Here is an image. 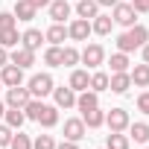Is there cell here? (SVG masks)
Returning a JSON list of instances; mask_svg holds the SVG:
<instances>
[{"mask_svg": "<svg viewBox=\"0 0 149 149\" xmlns=\"http://www.w3.org/2000/svg\"><path fill=\"white\" fill-rule=\"evenodd\" d=\"M146 41H149V29H146L143 24H134V26H129L123 35H117V50H120V53H134V50H140Z\"/></svg>", "mask_w": 149, "mask_h": 149, "instance_id": "cell-1", "label": "cell"}, {"mask_svg": "<svg viewBox=\"0 0 149 149\" xmlns=\"http://www.w3.org/2000/svg\"><path fill=\"white\" fill-rule=\"evenodd\" d=\"M53 88H56V82H53L50 73H35V76H29V82H26V91H29L35 100L50 97V94H53Z\"/></svg>", "mask_w": 149, "mask_h": 149, "instance_id": "cell-2", "label": "cell"}, {"mask_svg": "<svg viewBox=\"0 0 149 149\" xmlns=\"http://www.w3.org/2000/svg\"><path fill=\"white\" fill-rule=\"evenodd\" d=\"M79 61L85 64V70H97L100 64H105V47L102 44H88L85 50H79Z\"/></svg>", "mask_w": 149, "mask_h": 149, "instance_id": "cell-3", "label": "cell"}, {"mask_svg": "<svg viewBox=\"0 0 149 149\" xmlns=\"http://www.w3.org/2000/svg\"><path fill=\"white\" fill-rule=\"evenodd\" d=\"M111 18H114V24H120V26H126V29L137 24V12H134V6H132V3H123V0L111 9Z\"/></svg>", "mask_w": 149, "mask_h": 149, "instance_id": "cell-4", "label": "cell"}, {"mask_svg": "<svg viewBox=\"0 0 149 149\" xmlns=\"http://www.w3.org/2000/svg\"><path fill=\"white\" fill-rule=\"evenodd\" d=\"M129 111L126 108H108L105 111V126H108V132H126L129 129Z\"/></svg>", "mask_w": 149, "mask_h": 149, "instance_id": "cell-5", "label": "cell"}, {"mask_svg": "<svg viewBox=\"0 0 149 149\" xmlns=\"http://www.w3.org/2000/svg\"><path fill=\"white\" fill-rule=\"evenodd\" d=\"M32 100V94L26 91V85H15V88H6V108H24L26 102Z\"/></svg>", "mask_w": 149, "mask_h": 149, "instance_id": "cell-6", "label": "cell"}, {"mask_svg": "<svg viewBox=\"0 0 149 149\" xmlns=\"http://www.w3.org/2000/svg\"><path fill=\"white\" fill-rule=\"evenodd\" d=\"M0 82H3V88H15V85H24V67L18 64H3L0 67Z\"/></svg>", "mask_w": 149, "mask_h": 149, "instance_id": "cell-7", "label": "cell"}, {"mask_svg": "<svg viewBox=\"0 0 149 149\" xmlns=\"http://www.w3.org/2000/svg\"><path fill=\"white\" fill-rule=\"evenodd\" d=\"M88 35H91V21L88 18H73L67 24V38L70 41H88Z\"/></svg>", "mask_w": 149, "mask_h": 149, "instance_id": "cell-8", "label": "cell"}, {"mask_svg": "<svg viewBox=\"0 0 149 149\" xmlns=\"http://www.w3.org/2000/svg\"><path fill=\"white\" fill-rule=\"evenodd\" d=\"M53 100H56V108H73L76 105V91H73L70 85H56L53 88Z\"/></svg>", "mask_w": 149, "mask_h": 149, "instance_id": "cell-9", "label": "cell"}, {"mask_svg": "<svg viewBox=\"0 0 149 149\" xmlns=\"http://www.w3.org/2000/svg\"><path fill=\"white\" fill-rule=\"evenodd\" d=\"M85 134H88V126L82 123V117H67L64 120V140H76L79 143Z\"/></svg>", "mask_w": 149, "mask_h": 149, "instance_id": "cell-10", "label": "cell"}, {"mask_svg": "<svg viewBox=\"0 0 149 149\" xmlns=\"http://www.w3.org/2000/svg\"><path fill=\"white\" fill-rule=\"evenodd\" d=\"M47 12H50V21H53V24H64V21L70 18L73 6H70V0H50Z\"/></svg>", "mask_w": 149, "mask_h": 149, "instance_id": "cell-11", "label": "cell"}, {"mask_svg": "<svg viewBox=\"0 0 149 149\" xmlns=\"http://www.w3.org/2000/svg\"><path fill=\"white\" fill-rule=\"evenodd\" d=\"M9 61L12 64H18V67H24V70H29L32 64H35V50H26V47H15L12 53H9Z\"/></svg>", "mask_w": 149, "mask_h": 149, "instance_id": "cell-12", "label": "cell"}, {"mask_svg": "<svg viewBox=\"0 0 149 149\" xmlns=\"http://www.w3.org/2000/svg\"><path fill=\"white\" fill-rule=\"evenodd\" d=\"M35 123H38L41 129H56V126H58V108L44 102L41 111H38V120H35Z\"/></svg>", "mask_w": 149, "mask_h": 149, "instance_id": "cell-13", "label": "cell"}, {"mask_svg": "<svg viewBox=\"0 0 149 149\" xmlns=\"http://www.w3.org/2000/svg\"><path fill=\"white\" fill-rule=\"evenodd\" d=\"M41 44H44V32L41 29H35V26H29L26 32H21V47H26V50H41Z\"/></svg>", "mask_w": 149, "mask_h": 149, "instance_id": "cell-14", "label": "cell"}, {"mask_svg": "<svg viewBox=\"0 0 149 149\" xmlns=\"http://www.w3.org/2000/svg\"><path fill=\"white\" fill-rule=\"evenodd\" d=\"M129 76H132V85L134 88H149V64L140 61V64L129 67Z\"/></svg>", "mask_w": 149, "mask_h": 149, "instance_id": "cell-15", "label": "cell"}, {"mask_svg": "<svg viewBox=\"0 0 149 149\" xmlns=\"http://www.w3.org/2000/svg\"><path fill=\"white\" fill-rule=\"evenodd\" d=\"M129 88H132L129 70H126V73H111V76H108V91H111V94H126Z\"/></svg>", "mask_w": 149, "mask_h": 149, "instance_id": "cell-16", "label": "cell"}, {"mask_svg": "<svg viewBox=\"0 0 149 149\" xmlns=\"http://www.w3.org/2000/svg\"><path fill=\"white\" fill-rule=\"evenodd\" d=\"M67 85L76 91V94H79V91H88V85H91V73H88V70H79V67H73Z\"/></svg>", "mask_w": 149, "mask_h": 149, "instance_id": "cell-17", "label": "cell"}, {"mask_svg": "<svg viewBox=\"0 0 149 149\" xmlns=\"http://www.w3.org/2000/svg\"><path fill=\"white\" fill-rule=\"evenodd\" d=\"M44 41H47V44H56V47H64V41H67V26H64V24H53V26L44 32Z\"/></svg>", "mask_w": 149, "mask_h": 149, "instance_id": "cell-18", "label": "cell"}, {"mask_svg": "<svg viewBox=\"0 0 149 149\" xmlns=\"http://www.w3.org/2000/svg\"><path fill=\"white\" fill-rule=\"evenodd\" d=\"M97 105H100V94L97 91L88 88V91H79L76 94V108L79 111H88V108H97Z\"/></svg>", "mask_w": 149, "mask_h": 149, "instance_id": "cell-19", "label": "cell"}, {"mask_svg": "<svg viewBox=\"0 0 149 149\" xmlns=\"http://www.w3.org/2000/svg\"><path fill=\"white\" fill-rule=\"evenodd\" d=\"M82 123L88 129H100V126H105V111L100 105L97 108H88V111H82Z\"/></svg>", "mask_w": 149, "mask_h": 149, "instance_id": "cell-20", "label": "cell"}, {"mask_svg": "<svg viewBox=\"0 0 149 149\" xmlns=\"http://www.w3.org/2000/svg\"><path fill=\"white\" fill-rule=\"evenodd\" d=\"M129 140H134V143H146L149 140V123H143V120H137V123H129Z\"/></svg>", "mask_w": 149, "mask_h": 149, "instance_id": "cell-21", "label": "cell"}, {"mask_svg": "<svg viewBox=\"0 0 149 149\" xmlns=\"http://www.w3.org/2000/svg\"><path fill=\"white\" fill-rule=\"evenodd\" d=\"M97 15H100V3H97V0H76V18L94 21Z\"/></svg>", "mask_w": 149, "mask_h": 149, "instance_id": "cell-22", "label": "cell"}, {"mask_svg": "<svg viewBox=\"0 0 149 149\" xmlns=\"http://www.w3.org/2000/svg\"><path fill=\"white\" fill-rule=\"evenodd\" d=\"M12 15H15L18 21H35L38 9L29 3V0H18V3H15V9H12Z\"/></svg>", "mask_w": 149, "mask_h": 149, "instance_id": "cell-23", "label": "cell"}, {"mask_svg": "<svg viewBox=\"0 0 149 149\" xmlns=\"http://www.w3.org/2000/svg\"><path fill=\"white\" fill-rule=\"evenodd\" d=\"M111 29H114V18L111 15H97L91 21V32H97V35H111Z\"/></svg>", "mask_w": 149, "mask_h": 149, "instance_id": "cell-24", "label": "cell"}, {"mask_svg": "<svg viewBox=\"0 0 149 149\" xmlns=\"http://www.w3.org/2000/svg\"><path fill=\"white\" fill-rule=\"evenodd\" d=\"M3 117H6V126H9V129H15V132H18V129L26 123L24 108H6V114H3Z\"/></svg>", "mask_w": 149, "mask_h": 149, "instance_id": "cell-25", "label": "cell"}, {"mask_svg": "<svg viewBox=\"0 0 149 149\" xmlns=\"http://www.w3.org/2000/svg\"><path fill=\"white\" fill-rule=\"evenodd\" d=\"M129 134H123V132H108V137H105V149H129Z\"/></svg>", "mask_w": 149, "mask_h": 149, "instance_id": "cell-26", "label": "cell"}, {"mask_svg": "<svg viewBox=\"0 0 149 149\" xmlns=\"http://www.w3.org/2000/svg\"><path fill=\"white\" fill-rule=\"evenodd\" d=\"M88 88H91V91H97V94H102V91H108V73L97 67V70L91 73V85H88Z\"/></svg>", "mask_w": 149, "mask_h": 149, "instance_id": "cell-27", "label": "cell"}, {"mask_svg": "<svg viewBox=\"0 0 149 149\" xmlns=\"http://www.w3.org/2000/svg\"><path fill=\"white\" fill-rule=\"evenodd\" d=\"M21 44V32H18V26H9V29H0V47H18Z\"/></svg>", "mask_w": 149, "mask_h": 149, "instance_id": "cell-28", "label": "cell"}, {"mask_svg": "<svg viewBox=\"0 0 149 149\" xmlns=\"http://www.w3.org/2000/svg\"><path fill=\"white\" fill-rule=\"evenodd\" d=\"M108 64H111V73H126L132 61H129V53H120V50H117V53L108 58Z\"/></svg>", "mask_w": 149, "mask_h": 149, "instance_id": "cell-29", "label": "cell"}, {"mask_svg": "<svg viewBox=\"0 0 149 149\" xmlns=\"http://www.w3.org/2000/svg\"><path fill=\"white\" fill-rule=\"evenodd\" d=\"M44 64H50V67H61V47L50 44V47L44 50Z\"/></svg>", "mask_w": 149, "mask_h": 149, "instance_id": "cell-30", "label": "cell"}, {"mask_svg": "<svg viewBox=\"0 0 149 149\" xmlns=\"http://www.w3.org/2000/svg\"><path fill=\"white\" fill-rule=\"evenodd\" d=\"M79 64V50L76 47H61V67H76Z\"/></svg>", "mask_w": 149, "mask_h": 149, "instance_id": "cell-31", "label": "cell"}, {"mask_svg": "<svg viewBox=\"0 0 149 149\" xmlns=\"http://www.w3.org/2000/svg\"><path fill=\"white\" fill-rule=\"evenodd\" d=\"M9 149H32V137L29 134H24L21 129L12 134V143H9Z\"/></svg>", "mask_w": 149, "mask_h": 149, "instance_id": "cell-32", "label": "cell"}, {"mask_svg": "<svg viewBox=\"0 0 149 149\" xmlns=\"http://www.w3.org/2000/svg\"><path fill=\"white\" fill-rule=\"evenodd\" d=\"M41 105H44V100H29L26 105H24V114H26V120H38V111H41Z\"/></svg>", "mask_w": 149, "mask_h": 149, "instance_id": "cell-33", "label": "cell"}, {"mask_svg": "<svg viewBox=\"0 0 149 149\" xmlns=\"http://www.w3.org/2000/svg\"><path fill=\"white\" fill-rule=\"evenodd\" d=\"M32 149H56V137L53 134H38L32 140Z\"/></svg>", "mask_w": 149, "mask_h": 149, "instance_id": "cell-34", "label": "cell"}, {"mask_svg": "<svg viewBox=\"0 0 149 149\" xmlns=\"http://www.w3.org/2000/svg\"><path fill=\"white\" fill-rule=\"evenodd\" d=\"M12 134H15V129H9L6 123H0V149L12 143Z\"/></svg>", "mask_w": 149, "mask_h": 149, "instance_id": "cell-35", "label": "cell"}, {"mask_svg": "<svg viewBox=\"0 0 149 149\" xmlns=\"http://www.w3.org/2000/svg\"><path fill=\"white\" fill-rule=\"evenodd\" d=\"M9 26H18V18L12 12H0V29H9Z\"/></svg>", "mask_w": 149, "mask_h": 149, "instance_id": "cell-36", "label": "cell"}, {"mask_svg": "<svg viewBox=\"0 0 149 149\" xmlns=\"http://www.w3.org/2000/svg\"><path fill=\"white\" fill-rule=\"evenodd\" d=\"M137 111H140V114H149V88L137 97Z\"/></svg>", "mask_w": 149, "mask_h": 149, "instance_id": "cell-37", "label": "cell"}, {"mask_svg": "<svg viewBox=\"0 0 149 149\" xmlns=\"http://www.w3.org/2000/svg\"><path fill=\"white\" fill-rule=\"evenodd\" d=\"M132 6H134L137 15H146L149 12V0H132Z\"/></svg>", "mask_w": 149, "mask_h": 149, "instance_id": "cell-38", "label": "cell"}, {"mask_svg": "<svg viewBox=\"0 0 149 149\" xmlns=\"http://www.w3.org/2000/svg\"><path fill=\"white\" fill-rule=\"evenodd\" d=\"M56 149H79V143L76 140H61V143H56Z\"/></svg>", "mask_w": 149, "mask_h": 149, "instance_id": "cell-39", "label": "cell"}, {"mask_svg": "<svg viewBox=\"0 0 149 149\" xmlns=\"http://www.w3.org/2000/svg\"><path fill=\"white\" fill-rule=\"evenodd\" d=\"M3 64H9V50L0 47V67H3Z\"/></svg>", "mask_w": 149, "mask_h": 149, "instance_id": "cell-40", "label": "cell"}, {"mask_svg": "<svg viewBox=\"0 0 149 149\" xmlns=\"http://www.w3.org/2000/svg\"><path fill=\"white\" fill-rule=\"evenodd\" d=\"M29 3H32L35 9H47V6H50V0H29Z\"/></svg>", "mask_w": 149, "mask_h": 149, "instance_id": "cell-41", "label": "cell"}, {"mask_svg": "<svg viewBox=\"0 0 149 149\" xmlns=\"http://www.w3.org/2000/svg\"><path fill=\"white\" fill-rule=\"evenodd\" d=\"M97 3H100V6H108V9H114V6L120 3V0H97Z\"/></svg>", "mask_w": 149, "mask_h": 149, "instance_id": "cell-42", "label": "cell"}, {"mask_svg": "<svg viewBox=\"0 0 149 149\" xmlns=\"http://www.w3.org/2000/svg\"><path fill=\"white\" fill-rule=\"evenodd\" d=\"M140 53H143V61H146V64H149V41H146V44H143V47H140Z\"/></svg>", "mask_w": 149, "mask_h": 149, "instance_id": "cell-43", "label": "cell"}, {"mask_svg": "<svg viewBox=\"0 0 149 149\" xmlns=\"http://www.w3.org/2000/svg\"><path fill=\"white\" fill-rule=\"evenodd\" d=\"M3 114H6V102H3V100H0V117H3Z\"/></svg>", "mask_w": 149, "mask_h": 149, "instance_id": "cell-44", "label": "cell"}, {"mask_svg": "<svg viewBox=\"0 0 149 149\" xmlns=\"http://www.w3.org/2000/svg\"><path fill=\"white\" fill-rule=\"evenodd\" d=\"M0 88H3V82H0Z\"/></svg>", "mask_w": 149, "mask_h": 149, "instance_id": "cell-45", "label": "cell"}, {"mask_svg": "<svg viewBox=\"0 0 149 149\" xmlns=\"http://www.w3.org/2000/svg\"><path fill=\"white\" fill-rule=\"evenodd\" d=\"M102 149H105V146H102Z\"/></svg>", "mask_w": 149, "mask_h": 149, "instance_id": "cell-46", "label": "cell"}, {"mask_svg": "<svg viewBox=\"0 0 149 149\" xmlns=\"http://www.w3.org/2000/svg\"><path fill=\"white\" fill-rule=\"evenodd\" d=\"M146 149H149V146H146Z\"/></svg>", "mask_w": 149, "mask_h": 149, "instance_id": "cell-47", "label": "cell"}]
</instances>
